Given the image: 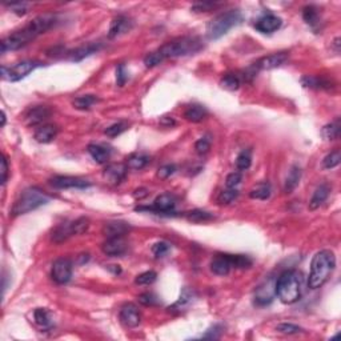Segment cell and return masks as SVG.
<instances>
[{
	"instance_id": "1",
	"label": "cell",
	"mask_w": 341,
	"mask_h": 341,
	"mask_svg": "<svg viewBox=\"0 0 341 341\" xmlns=\"http://www.w3.org/2000/svg\"><path fill=\"white\" fill-rule=\"evenodd\" d=\"M56 24V16L52 14H44L36 16L33 20L23 27L19 31H15L14 33L8 35L2 40V54H6L8 51L20 50L22 47L27 46L29 42H32L42 33L47 32Z\"/></svg>"
},
{
	"instance_id": "2",
	"label": "cell",
	"mask_w": 341,
	"mask_h": 341,
	"mask_svg": "<svg viewBox=\"0 0 341 341\" xmlns=\"http://www.w3.org/2000/svg\"><path fill=\"white\" fill-rule=\"evenodd\" d=\"M306 291V277L300 271L283 272L276 280V296L284 304H293L301 298Z\"/></svg>"
},
{
	"instance_id": "3",
	"label": "cell",
	"mask_w": 341,
	"mask_h": 341,
	"mask_svg": "<svg viewBox=\"0 0 341 341\" xmlns=\"http://www.w3.org/2000/svg\"><path fill=\"white\" fill-rule=\"evenodd\" d=\"M336 267V257L333 252L320 251L313 256L311 262V273H309L308 287L311 289H319L329 280Z\"/></svg>"
},
{
	"instance_id": "4",
	"label": "cell",
	"mask_w": 341,
	"mask_h": 341,
	"mask_svg": "<svg viewBox=\"0 0 341 341\" xmlns=\"http://www.w3.org/2000/svg\"><path fill=\"white\" fill-rule=\"evenodd\" d=\"M204 48V44L198 36H184L179 37L172 42L165 43L164 46L159 48L158 52L163 58V60L167 59H176L188 55H195L200 52Z\"/></svg>"
},
{
	"instance_id": "5",
	"label": "cell",
	"mask_w": 341,
	"mask_h": 341,
	"mask_svg": "<svg viewBox=\"0 0 341 341\" xmlns=\"http://www.w3.org/2000/svg\"><path fill=\"white\" fill-rule=\"evenodd\" d=\"M51 196L46 194L44 191H42L37 187H29L24 190L18 198V200L15 201L14 207L11 209V213L14 216L25 215L31 211H35L42 205H46L50 203Z\"/></svg>"
},
{
	"instance_id": "6",
	"label": "cell",
	"mask_w": 341,
	"mask_h": 341,
	"mask_svg": "<svg viewBox=\"0 0 341 341\" xmlns=\"http://www.w3.org/2000/svg\"><path fill=\"white\" fill-rule=\"evenodd\" d=\"M243 22V16L239 10H231V11L223 12L212 19L207 24V36L211 40H217L221 36L225 35L235 25L240 24Z\"/></svg>"
},
{
	"instance_id": "7",
	"label": "cell",
	"mask_w": 341,
	"mask_h": 341,
	"mask_svg": "<svg viewBox=\"0 0 341 341\" xmlns=\"http://www.w3.org/2000/svg\"><path fill=\"white\" fill-rule=\"evenodd\" d=\"M42 65H43V63L37 60H23L20 63H16L12 67L3 65L2 67V78L7 82H19Z\"/></svg>"
},
{
	"instance_id": "8",
	"label": "cell",
	"mask_w": 341,
	"mask_h": 341,
	"mask_svg": "<svg viewBox=\"0 0 341 341\" xmlns=\"http://www.w3.org/2000/svg\"><path fill=\"white\" fill-rule=\"evenodd\" d=\"M176 207V198L171 194H163L155 199L151 207H137L136 211H147L156 215L173 216Z\"/></svg>"
},
{
	"instance_id": "9",
	"label": "cell",
	"mask_w": 341,
	"mask_h": 341,
	"mask_svg": "<svg viewBox=\"0 0 341 341\" xmlns=\"http://www.w3.org/2000/svg\"><path fill=\"white\" fill-rule=\"evenodd\" d=\"M276 296V280L275 277H268L256 288L255 304L257 307L270 306Z\"/></svg>"
},
{
	"instance_id": "10",
	"label": "cell",
	"mask_w": 341,
	"mask_h": 341,
	"mask_svg": "<svg viewBox=\"0 0 341 341\" xmlns=\"http://www.w3.org/2000/svg\"><path fill=\"white\" fill-rule=\"evenodd\" d=\"M51 277L59 285L67 284L72 277V262L71 260L58 259L52 264V271H51Z\"/></svg>"
},
{
	"instance_id": "11",
	"label": "cell",
	"mask_w": 341,
	"mask_h": 341,
	"mask_svg": "<svg viewBox=\"0 0 341 341\" xmlns=\"http://www.w3.org/2000/svg\"><path fill=\"white\" fill-rule=\"evenodd\" d=\"M51 185L59 190H68V188H78V190H86L91 187L88 180L75 176H55L50 180Z\"/></svg>"
},
{
	"instance_id": "12",
	"label": "cell",
	"mask_w": 341,
	"mask_h": 341,
	"mask_svg": "<svg viewBox=\"0 0 341 341\" xmlns=\"http://www.w3.org/2000/svg\"><path fill=\"white\" fill-rule=\"evenodd\" d=\"M119 317H120V321H122L123 325L127 328H136L141 321L140 311L132 302L126 304V306L120 309Z\"/></svg>"
},
{
	"instance_id": "13",
	"label": "cell",
	"mask_w": 341,
	"mask_h": 341,
	"mask_svg": "<svg viewBox=\"0 0 341 341\" xmlns=\"http://www.w3.org/2000/svg\"><path fill=\"white\" fill-rule=\"evenodd\" d=\"M287 60H288L287 52H277V54L268 55V56H264V58L259 59V60L253 64V67H255L256 71H259V69H264V71H266V69H273L277 68V67H280V65H283Z\"/></svg>"
},
{
	"instance_id": "14",
	"label": "cell",
	"mask_w": 341,
	"mask_h": 341,
	"mask_svg": "<svg viewBox=\"0 0 341 341\" xmlns=\"http://www.w3.org/2000/svg\"><path fill=\"white\" fill-rule=\"evenodd\" d=\"M133 27V22L130 18H127L124 15H120L118 18H115L111 22L109 25V31H108V37L115 39L118 36H122L124 33L130 32Z\"/></svg>"
},
{
	"instance_id": "15",
	"label": "cell",
	"mask_w": 341,
	"mask_h": 341,
	"mask_svg": "<svg viewBox=\"0 0 341 341\" xmlns=\"http://www.w3.org/2000/svg\"><path fill=\"white\" fill-rule=\"evenodd\" d=\"M101 249L109 257H118L127 252V243L124 237H109L107 241H104Z\"/></svg>"
},
{
	"instance_id": "16",
	"label": "cell",
	"mask_w": 341,
	"mask_h": 341,
	"mask_svg": "<svg viewBox=\"0 0 341 341\" xmlns=\"http://www.w3.org/2000/svg\"><path fill=\"white\" fill-rule=\"evenodd\" d=\"M281 24H283V20L279 16L270 14L260 18L255 23V28L261 33H273L280 28Z\"/></svg>"
},
{
	"instance_id": "17",
	"label": "cell",
	"mask_w": 341,
	"mask_h": 341,
	"mask_svg": "<svg viewBox=\"0 0 341 341\" xmlns=\"http://www.w3.org/2000/svg\"><path fill=\"white\" fill-rule=\"evenodd\" d=\"M51 116V109L44 105H36V107L31 108L27 115H25V123L28 126H37L46 122Z\"/></svg>"
},
{
	"instance_id": "18",
	"label": "cell",
	"mask_w": 341,
	"mask_h": 341,
	"mask_svg": "<svg viewBox=\"0 0 341 341\" xmlns=\"http://www.w3.org/2000/svg\"><path fill=\"white\" fill-rule=\"evenodd\" d=\"M127 165L124 164H109L104 169V179L111 184H120L126 179Z\"/></svg>"
},
{
	"instance_id": "19",
	"label": "cell",
	"mask_w": 341,
	"mask_h": 341,
	"mask_svg": "<svg viewBox=\"0 0 341 341\" xmlns=\"http://www.w3.org/2000/svg\"><path fill=\"white\" fill-rule=\"evenodd\" d=\"M232 270L228 253L224 255H216L211 262V271L217 276H226Z\"/></svg>"
},
{
	"instance_id": "20",
	"label": "cell",
	"mask_w": 341,
	"mask_h": 341,
	"mask_svg": "<svg viewBox=\"0 0 341 341\" xmlns=\"http://www.w3.org/2000/svg\"><path fill=\"white\" fill-rule=\"evenodd\" d=\"M130 225L126 221H109L105 223L103 226V234L107 239L109 237H124V235L128 234Z\"/></svg>"
},
{
	"instance_id": "21",
	"label": "cell",
	"mask_w": 341,
	"mask_h": 341,
	"mask_svg": "<svg viewBox=\"0 0 341 341\" xmlns=\"http://www.w3.org/2000/svg\"><path fill=\"white\" fill-rule=\"evenodd\" d=\"M58 131V127L54 124H44L35 131V140L42 144L51 143L55 140Z\"/></svg>"
},
{
	"instance_id": "22",
	"label": "cell",
	"mask_w": 341,
	"mask_h": 341,
	"mask_svg": "<svg viewBox=\"0 0 341 341\" xmlns=\"http://www.w3.org/2000/svg\"><path fill=\"white\" fill-rule=\"evenodd\" d=\"M301 84L307 88L312 90H330L333 88V82L321 78V76H304L301 79Z\"/></svg>"
},
{
	"instance_id": "23",
	"label": "cell",
	"mask_w": 341,
	"mask_h": 341,
	"mask_svg": "<svg viewBox=\"0 0 341 341\" xmlns=\"http://www.w3.org/2000/svg\"><path fill=\"white\" fill-rule=\"evenodd\" d=\"M71 236H76L75 234V226H73V221L69 223H61L58 225L52 232V240L55 243H63Z\"/></svg>"
},
{
	"instance_id": "24",
	"label": "cell",
	"mask_w": 341,
	"mask_h": 341,
	"mask_svg": "<svg viewBox=\"0 0 341 341\" xmlns=\"http://www.w3.org/2000/svg\"><path fill=\"white\" fill-rule=\"evenodd\" d=\"M101 47H103V46H101L100 43L87 44V46H83V47H79L76 48L75 51H72L71 54H69V59H71L72 61H80L84 58L91 56L92 54H96L97 51L101 50Z\"/></svg>"
},
{
	"instance_id": "25",
	"label": "cell",
	"mask_w": 341,
	"mask_h": 341,
	"mask_svg": "<svg viewBox=\"0 0 341 341\" xmlns=\"http://www.w3.org/2000/svg\"><path fill=\"white\" fill-rule=\"evenodd\" d=\"M329 192L330 187L327 183L320 184L319 187L316 188V191H315V194H313L311 201H309V209H312L313 211V209L319 208L320 205H323L324 203H325V200L328 199V196H329Z\"/></svg>"
},
{
	"instance_id": "26",
	"label": "cell",
	"mask_w": 341,
	"mask_h": 341,
	"mask_svg": "<svg viewBox=\"0 0 341 341\" xmlns=\"http://www.w3.org/2000/svg\"><path fill=\"white\" fill-rule=\"evenodd\" d=\"M87 151L91 155V158L99 164H104L111 158V149H108L107 147L100 145V144H90Z\"/></svg>"
},
{
	"instance_id": "27",
	"label": "cell",
	"mask_w": 341,
	"mask_h": 341,
	"mask_svg": "<svg viewBox=\"0 0 341 341\" xmlns=\"http://www.w3.org/2000/svg\"><path fill=\"white\" fill-rule=\"evenodd\" d=\"M272 188L268 181H261V183L255 184L249 191V198L255 200H267L271 196Z\"/></svg>"
},
{
	"instance_id": "28",
	"label": "cell",
	"mask_w": 341,
	"mask_h": 341,
	"mask_svg": "<svg viewBox=\"0 0 341 341\" xmlns=\"http://www.w3.org/2000/svg\"><path fill=\"white\" fill-rule=\"evenodd\" d=\"M208 116V111L203 105L195 104L187 108V111L184 112V118L191 123H200Z\"/></svg>"
},
{
	"instance_id": "29",
	"label": "cell",
	"mask_w": 341,
	"mask_h": 341,
	"mask_svg": "<svg viewBox=\"0 0 341 341\" xmlns=\"http://www.w3.org/2000/svg\"><path fill=\"white\" fill-rule=\"evenodd\" d=\"M300 179H301V169L298 168L297 165H293L291 171H289V173H288L285 183H284V192L291 194L292 191H294V188L298 185Z\"/></svg>"
},
{
	"instance_id": "30",
	"label": "cell",
	"mask_w": 341,
	"mask_h": 341,
	"mask_svg": "<svg viewBox=\"0 0 341 341\" xmlns=\"http://www.w3.org/2000/svg\"><path fill=\"white\" fill-rule=\"evenodd\" d=\"M33 319L35 323L42 328H51L54 324V317L52 313L47 308H37L33 312Z\"/></svg>"
},
{
	"instance_id": "31",
	"label": "cell",
	"mask_w": 341,
	"mask_h": 341,
	"mask_svg": "<svg viewBox=\"0 0 341 341\" xmlns=\"http://www.w3.org/2000/svg\"><path fill=\"white\" fill-rule=\"evenodd\" d=\"M151 162L149 156L145 154H132L130 158L127 159V168L128 169H143L148 163Z\"/></svg>"
},
{
	"instance_id": "32",
	"label": "cell",
	"mask_w": 341,
	"mask_h": 341,
	"mask_svg": "<svg viewBox=\"0 0 341 341\" xmlns=\"http://www.w3.org/2000/svg\"><path fill=\"white\" fill-rule=\"evenodd\" d=\"M302 18H304L307 24H308L309 27H312L313 29H316L320 25L319 10H317L315 6H307V7L302 10Z\"/></svg>"
},
{
	"instance_id": "33",
	"label": "cell",
	"mask_w": 341,
	"mask_h": 341,
	"mask_svg": "<svg viewBox=\"0 0 341 341\" xmlns=\"http://www.w3.org/2000/svg\"><path fill=\"white\" fill-rule=\"evenodd\" d=\"M97 101H99V97H96L95 95H83V96L76 97L75 100L72 101V104L76 109L86 111V109H90Z\"/></svg>"
},
{
	"instance_id": "34",
	"label": "cell",
	"mask_w": 341,
	"mask_h": 341,
	"mask_svg": "<svg viewBox=\"0 0 341 341\" xmlns=\"http://www.w3.org/2000/svg\"><path fill=\"white\" fill-rule=\"evenodd\" d=\"M184 216L194 223H203V221H209V220L213 219V215L211 212L203 211V209H194V211L185 212Z\"/></svg>"
},
{
	"instance_id": "35",
	"label": "cell",
	"mask_w": 341,
	"mask_h": 341,
	"mask_svg": "<svg viewBox=\"0 0 341 341\" xmlns=\"http://www.w3.org/2000/svg\"><path fill=\"white\" fill-rule=\"evenodd\" d=\"M340 120L336 119L334 122L329 123L327 126L324 127L321 133H323L324 139H327V140H334V139H337L340 136Z\"/></svg>"
},
{
	"instance_id": "36",
	"label": "cell",
	"mask_w": 341,
	"mask_h": 341,
	"mask_svg": "<svg viewBox=\"0 0 341 341\" xmlns=\"http://www.w3.org/2000/svg\"><path fill=\"white\" fill-rule=\"evenodd\" d=\"M232 268L237 270H245L252 267V259L247 255H228Z\"/></svg>"
},
{
	"instance_id": "37",
	"label": "cell",
	"mask_w": 341,
	"mask_h": 341,
	"mask_svg": "<svg viewBox=\"0 0 341 341\" xmlns=\"http://www.w3.org/2000/svg\"><path fill=\"white\" fill-rule=\"evenodd\" d=\"M194 297H195L194 291H190L188 288H185V289L183 291V293L180 294L179 301L175 302V306H173L172 308H169V309H177V311H181L183 308H185V307H188L190 304H192V301H194Z\"/></svg>"
},
{
	"instance_id": "38",
	"label": "cell",
	"mask_w": 341,
	"mask_h": 341,
	"mask_svg": "<svg viewBox=\"0 0 341 341\" xmlns=\"http://www.w3.org/2000/svg\"><path fill=\"white\" fill-rule=\"evenodd\" d=\"M252 164V152L251 149H244L239 154L236 158V167L240 171H247Z\"/></svg>"
},
{
	"instance_id": "39",
	"label": "cell",
	"mask_w": 341,
	"mask_h": 341,
	"mask_svg": "<svg viewBox=\"0 0 341 341\" xmlns=\"http://www.w3.org/2000/svg\"><path fill=\"white\" fill-rule=\"evenodd\" d=\"M341 162V152L340 149H334L330 154H328L323 160V167L327 169H332L337 167Z\"/></svg>"
},
{
	"instance_id": "40",
	"label": "cell",
	"mask_w": 341,
	"mask_h": 341,
	"mask_svg": "<svg viewBox=\"0 0 341 341\" xmlns=\"http://www.w3.org/2000/svg\"><path fill=\"white\" fill-rule=\"evenodd\" d=\"M240 83H241V80L239 76L234 75V73H228V75H225L223 79H221L220 84H221V87L225 88V90L235 91L240 87Z\"/></svg>"
},
{
	"instance_id": "41",
	"label": "cell",
	"mask_w": 341,
	"mask_h": 341,
	"mask_svg": "<svg viewBox=\"0 0 341 341\" xmlns=\"http://www.w3.org/2000/svg\"><path fill=\"white\" fill-rule=\"evenodd\" d=\"M237 196H239V191H237L236 188H228V190L223 191V192L219 195L217 201H219L220 205H228L234 200H236Z\"/></svg>"
},
{
	"instance_id": "42",
	"label": "cell",
	"mask_w": 341,
	"mask_h": 341,
	"mask_svg": "<svg viewBox=\"0 0 341 341\" xmlns=\"http://www.w3.org/2000/svg\"><path fill=\"white\" fill-rule=\"evenodd\" d=\"M127 128H128V124H127L126 122H119V123H115V124H112V126L108 127L104 132H105V135H107V136L116 137V136H119L120 133L124 132V131H127Z\"/></svg>"
},
{
	"instance_id": "43",
	"label": "cell",
	"mask_w": 341,
	"mask_h": 341,
	"mask_svg": "<svg viewBox=\"0 0 341 341\" xmlns=\"http://www.w3.org/2000/svg\"><path fill=\"white\" fill-rule=\"evenodd\" d=\"M156 279H158V273L155 272V271H147V272L139 275L135 283L139 284V285H149V284L155 283Z\"/></svg>"
},
{
	"instance_id": "44",
	"label": "cell",
	"mask_w": 341,
	"mask_h": 341,
	"mask_svg": "<svg viewBox=\"0 0 341 341\" xmlns=\"http://www.w3.org/2000/svg\"><path fill=\"white\" fill-rule=\"evenodd\" d=\"M163 58L160 56L158 51H154L151 54H148L145 58H144V64L147 68H154V67H158L159 64H162L163 63Z\"/></svg>"
},
{
	"instance_id": "45",
	"label": "cell",
	"mask_w": 341,
	"mask_h": 341,
	"mask_svg": "<svg viewBox=\"0 0 341 341\" xmlns=\"http://www.w3.org/2000/svg\"><path fill=\"white\" fill-rule=\"evenodd\" d=\"M169 249H171V247H169L168 243L159 241V243L154 244V247H152V253H154L156 259H162V257H164L168 253Z\"/></svg>"
},
{
	"instance_id": "46",
	"label": "cell",
	"mask_w": 341,
	"mask_h": 341,
	"mask_svg": "<svg viewBox=\"0 0 341 341\" xmlns=\"http://www.w3.org/2000/svg\"><path fill=\"white\" fill-rule=\"evenodd\" d=\"M195 149L198 152L199 155H205L208 154L209 149H211V140H209L208 136L201 137L200 140L196 141L195 144Z\"/></svg>"
},
{
	"instance_id": "47",
	"label": "cell",
	"mask_w": 341,
	"mask_h": 341,
	"mask_svg": "<svg viewBox=\"0 0 341 341\" xmlns=\"http://www.w3.org/2000/svg\"><path fill=\"white\" fill-rule=\"evenodd\" d=\"M73 226H75L76 235L86 234L88 228H90V220L87 219V217H79V219L73 220Z\"/></svg>"
},
{
	"instance_id": "48",
	"label": "cell",
	"mask_w": 341,
	"mask_h": 341,
	"mask_svg": "<svg viewBox=\"0 0 341 341\" xmlns=\"http://www.w3.org/2000/svg\"><path fill=\"white\" fill-rule=\"evenodd\" d=\"M139 302L140 304H143V306L145 307H155L158 306L159 304V298L156 294L154 293H149V292H147V293H143L139 296Z\"/></svg>"
},
{
	"instance_id": "49",
	"label": "cell",
	"mask_w": 341,
	"mask_h": 341,
	"mask_svg": "<svg viewBox=\"0 0 341 341\" xmlns=\"http://www.w3.org/2000/svg\"><path fill=\"white\" fill-rule=\"evenodd\" d=\"M276 330H279L280 333H284V334H296V333H300L302 329L300 327H297V325H294V324L284 323V324H280V325H277Z\"/></svg>"
},
{
	"instance_id": "50",
	"label": "cell",
	"mask_w": 341,
	"mask_h": 341,
	"mask_svg": "<svg viewBox=\"0 0 341 341\" xmlns=\"http://www.w3.org/2000/svg\"><path fill=\"white\" fill-rule=\"evenodd\" d=\"M241 180H243V176H241L240 172L230 173L225 179L226 188H236L241 183Z\"/></svg>"
},
{
	"instance_id": "51",
	"label": "cell",
	"mask_w": 341,
	"mask_h": 341,
	"mask_svg": "<svg viewBox=\"0 0 341 341\" xmlns=\"http://www.w3.org/2000/svg\"><path fill=\"white\" fill-rule=\"evenodd\" d=\"M128 80V72L126 69V65L120 64L116 69V82H118V86L123 87L126 84V82Z\"/></svg>"
},
{
	"instance_id": "52",
	"label": "cell",
	"mask_w": 341,
	"mask_h": 341,
	"mask_svg": "<svg viewBox=\"0 0 341 341\" xmlns=\"http://www.w3.org/2000/svg\"><path fill=\"white\" fill-rule=\"evenodd\" d=\"M175 172H176V167L173 164H167L159 168L158 176L160 177V179H168V177L172 176Z\"/></svg>"
},
{
	"instance_id": "53",
	"label": "cell",
	"mask_w": 341,
	"mask_h": 341,
	"mask_svg": "<svg viewBox=\"0 0 341 341\" xmlns=\"http://www.w3.org/2000/svg\"><path fill=\"white\" fill-rule=\"evenodd\" d=\"M221 333H223V327L221 325H213L207 330V333L203 336V338H213L215 340V338H219Z\"/></svg>"
},
{
	"instance_id": "54",
	"label": "cell",
	"mask_w": 341,
	"mask_h": 341,
	"mask_svg": "<svg viewBox=\"0 0 341 341\" xmlns=\"http://www.w3.org/2000/svg\"><path fill=\"white\" fill-rule=\"evenodd\" d=\"M216 6H219V4H216V3H196L192 8H194L196 12H207V11H209L211 8H215Z\"/></svg>"
},
{
	"instance_id": "55",
	"label": "cell",
	"mask_w": 341,
	"mask_h": 341,
	"mask_svg": "<svg viewBox=\"0 0 341 341\" xmlns=\"http://www.w3.org/2000/svg\"><path fill=\"white\" fill-rule=\"evenodd\" d=\"M8 7L11 8V10H14L15 14L24 15V14H27V7H28V4H25V3L8 4Z\"/></svg>"
},
{
	"instance_id": "56",
	"label": "cell",
	"mask_w": 341,
	"mask_h": 341,
	"mask_svg": "<svg viewBox=\"0 0 341 341\" xmlns=\"http://www.w3.org/2000/svg\"><path fill=\"white\" fill-rule=\"evenodd\" d=\"M7 177H8V163L6 156H2V185L7 183Z\"/></svg>"
},
{
	"instance_id": "57",
	"label": "cell",
	"mask_w": 341,
	"mask_h": 341,
	"mask_svg": "<svg viewBox=\"0 0 341 341\" xmlns=\"http://www.w3.org/2000/svg\"><path fill=\"white\" fill-rule=\"evenodd\" d=\"M162 124H164V126H167V127H171V126H173V124H175V122H173V119L168 118V116H165V118H163Z\"/></svg>"
}]
</instances>
